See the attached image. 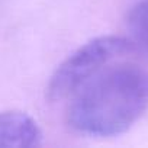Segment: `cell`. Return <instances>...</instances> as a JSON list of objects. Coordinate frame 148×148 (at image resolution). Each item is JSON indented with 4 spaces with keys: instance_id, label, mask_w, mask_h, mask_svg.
<instances>
[{
    "instance_id": "277c9868",
    "label": "cell",
    "mask_w": 148,
    "mask_h": 148,
    "mask_svg": "<svg viewBox=\"0 0 148 148\" xmlns=\"http://www.w3.org/2000/svg\"><path fill=\"white\" fill-rule=\"evenodd\" d=\"M126 26L136 49L148 55V0H141L129 10Z\"/></svg>"
},
{
    "instance_id": "3957f363",
    "label": "cell",
    "mask_w": 148,
    "mask_h": 148,
    "mask_svg": "<svg viewBox=\"0 0 148 148\" xmlns=\"http://www.w3.org/2000/svg\"><path fill=\"white\" fill-rule=\"evenodd\" d=\"M42 132L25 112H0V148H31L41 144Z\"/></svg>"
},
{
    "instance_id": "6da1fadb",
    "label": "cell",
    "mask_w": 148,
    "mask_h": 148,
    "mask_svg": "<svg viewBox=\"0 0 148 148\" xmlns=\"http://www.w3.org/2000/svg\"><path fill=\"white\" fill-rule=\"evenodd\" d=\"M71 97L67 118L74 131L100 138L123 134L148 110V70L109 64Z\"/></svg>"
},
{
    "instance_id": "7a4b0ae2",
    "label": "cell",
    "mask_w": 148,
    "mask_h": 148,
    "mask_svg": "<svg viewBox=\"0 0 148 148\" xmlns=\"http://www.w3.org/2000/svg\"><path fill=\"white\" fill-rule=\"evenodd\" d=\"M136 51L131 39L115 35L99 36L86 42L57 67L47 87L48 99L60 102L71 97L109 64Z\"/></svg>"
}]
</instances>
